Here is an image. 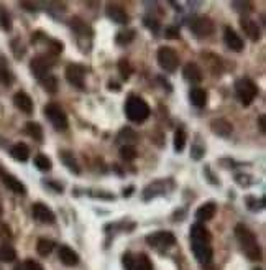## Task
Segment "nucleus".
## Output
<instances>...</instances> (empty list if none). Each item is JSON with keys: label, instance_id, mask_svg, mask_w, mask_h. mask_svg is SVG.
<instances>
[{"label": "nucleus", "instance_id": "obj_22", "mask_svg": "<svg viewBox=\"0 0 266 270\" xmlns=\"http://www.w3.org/2000/svg\"><path fill=\"white\" fill-rule=\"evenodd\" d=\"M210 233L202 224H194L191 228V240L194 242H207L210 244Z\"/></svg>", "mask_w": 266, "mask_h": 270}, {"label": "nucleus", "instance_id": "obj_4", "mask_svg": "<svg viewBox=\"0 0 266 270\" xmlns=\"http://www.w3.org/2000/svg\"><path fill=\"white\" fill-rule=\"evenodd\" d=\"M158 63L168 73H174L179 68V56L174 48L169 46H161L158 50Z\"/></svg>", "mask_w": 266, "mask_h": 270}, {"label": "nucleus", "instance_id": "obj_28", "mask_svg": "<svg viewBox=\"0 0 266 270\" xmlns=\"http://www.w3.org/2000/svg\"><path fill=\"white\" fill-rule=\"evenodd\" d=\"M61 162L64 163V165L69 168V170L72 171V173H76V175H79L81 173V170H79V165L76 163V160H74V155H71L69 152H61Z\"/></svg>", "mask_w": 266, "mask_h": 270}, {"label": "nucleus", "instance_id": "obj_36", "mask_svg": "<svg viewBox=\"0 0 266 270\" xmlns=\"http://www.w3.org/2000/svg\"><path fill=\"white\" fill-rule=\"evenodd\" d=\"M125 138H127V142H137L138 135H137V132H133L130 127H123L118 134V140H125Z\"/></svg>", "mask_w": 266, "mask_h": 270}, {"label": "nucleus", "instance_id": "obj_41", "mask_svg": "<svg viewBox=\"0 0 266 270\" xmlns=\"http://www.w3.org/2000/svg\"><path fill=\"white\" fill-rule=\"evenodd\" d=\"M123 267L125 270H137V267H135V257L133 254H123Z\"/></svg>", "mask_w": 266, "mask_h": 270}, {"label": "nucleus", "instance_id": "obj_25", "mask_svg": "<svg viewBox=\"0 0 266 270\" xmlns=\"http://www.w3.org/2000/svg\"><path fill=\"white\" fill-rule=\"evenodd\" d=\"M135 35H137V32H135L133 28H127V30L117 33V36H115V43L120 46H125V45H128V43L133 41Z\"/></svg>", "mask_w": 266, "mask_h": 270}, {"label": "nucleus", "instance_id": "obj_33", "mask_svg": "<svg viewBox=\"0 0 266 270\" xmlns=\"http://www.w3.org/2000/svg\"><path fill=\"white\" fill-rule=\"evenodd\" d=\"M35 167L38 168V170H41V171H50L51 168H53V163H51V160L46 155L40 153V155L35 157Z\"/></svg>", "mask_w": 266, "mask_h": 270}, {"label": "nucleus", "instance_id": "obj_3", "mask_svg": "<svg viewBox=\"0 0 266 270\" xmlns=\"http://www.w3.org/2000/svg\"><path fill=\"white\" fill-rule=\"evenodd\" d=\"M235 93L241 104L250 105L256 99V96H258V86H256L251 79L243 78L235 83Z\"/></svg>", "mask_w": 266, "mask_h": 270}, {"label": "nucleus", "instance_id": "obj_34", "mask_svg": "<svg viewBox=\"0 0 266 270\" xmlns=\"http://www.w3.org/2000/svg\"><path fill=\"white\" fill-rule=\"evenodd\" d=\"M186 147V132L182 129L176 130L174 134V150L176 152H182Z\"/></svg>", "mask_w": 266, "mask_h": 270}, {"label": "nucleus", "instance_id": "obj_10", "mask_svg": "<svg viewBox=\"0 0 266 270\" xmlns=\"http://www.w3.org/2000/svg\"><path fill=\"white\" fill-rule=\"evenodd\" d=\"M51 66H53V61L50 60L48 56H35L31 60L30 63V69H31V73L36 76L38 79H41V78H45V76L48 74V71L51 69Z\"/></svg>", "mask_w": 266, "mask_h": 270}, {"label": "nucleus", "instance_id": "obj_44", "mask_svg": "<svg viewBox=\"0 0 266 270\" xmlns=\"http://www.w3.org/2000/svg\"><path fill=\"white\" fill-rule=\"evenodd\" d=\"M23 267H25V270H45V269L41 267L40 264L35 262V260H31V259L25 260V264H23Z\"/></svg>", "mask_w": 266, "mask_h": 270}, {"label": "nucleus", "instance_id": "obj_19", "mask_svg": "<svg viewBox=\"0 0 266 270\" xmlns=\"http://www.w3.org/2000/svg\"><path fill=\"white\" fill-rule=\"evenodd\" d=\"M217 213V204L215 202H204L199 209L196 211V219L199 223H206V221H210Z\"/></svg>", "mask_w": 266, "mask_h": 270}, {"label": "nucleus", "instance_id": "obj_23", "mask_svg": "<svg viewBox=\"0 0 266 270\" xmlns=\"http://www.w3.org/2000/svg\"><path fill=\"white\" fill-rule=\"evenodd\" d=\"M207 91L202 89V88H192L191 93H189V99L192 105H196V107H206L207 104Z\"/></svg>", "mask_w": 266, "mask_h": 270}, {"label": "nucleus", "instance_id": "obj_17", "mask_svg": "<svg viewBox=\"0 0 266 270\" xmlns=\"http://www.w3.org/2000/svg\"><path fill=\"white\" fill-rule=\"evenodd\" d=\"M241 23V28H243V32L246 33V36L250 38L251 41H258L261 38V30L258 27V23L255 20H250V18H241L240 20Z\"/></svg>", "mask_w": 266, "mask_h": 270}, {"label": "nucleus", "instance_id": "obj_51", "mask_svg": "<svg viewBox=\"0 0 266 270\" xmlns=\"http://www.w3.org/2000/svg\"><path fill=\"white\" fill-rule=\"evenodd\" d=\"M0 214H2V202H0Z\"/></svg>", "mask_w": 266, "mask_h": 270}, {"label": "nucleus", "instance_id": "obj_1", "mask_svg": "<svg viewBox=\"0 0 266 270\" xmlns=\"http://www.w3.org/2000/svg\"><path fill=\"white\" fill-rule=\"evenodd\" d=\"M235 237L238 240V244L243 249L245 255L250 260H260L261 259V249L258 242H256V237L251 231L243 224H236L235 226Z\"/></svg>", "mask_w": 266, "mask_h": 270}, {"label": "nucleus", "instance_id": "obj_50", "mask_svg": "<svg viewBox=\"0 0 266 270\" xmlns=\"http://www.w3.org/2000/svg\"><path fill=\"white\" fill-rule=\"evenodd\" d=\"M13 270H25V267H23V264H20V265H17V267L13 269Z\"/></svg>", "mask_w": 266, "mask_h": 270}, {"label": "nucleus", "instance_id": "obj_7", "mask_svg": "<svg viewBox=\"0 0 266 270\" xmlns=\"http://www.w3.org/2000/svg\"><path fill=\"white\" fill-rule=\"evenodd\" d=\"M191 32L194 33L196 36L199 38H204V36H209L214 33V22L210 20L209 17L206 15H199V17H194L191 20Z\"/></svg>", "mask_w": 266, "mask_h": 270}, {"label": "nucleus", "instance_id": "obj_2", "mask_svg": "<svg viewBox=\"0 0 266 270\" xmlns=\"http://www.w3.org/2000/svg\"><path fill=\"white\" fill-rule=\"evenodd\" d=\"M125 114L135 124H142L149 117V105L138 96H130L125 102Z\"/></svg>", "mask_w": 266, "mask_h": 270}, {"label": "nucleus", "instance_id": "obj_18", "mask_svg": "<svg viewBox=\"0 0 266 270\" xmlns=\"http://www.w3.org/2000/svg\"><path fill=\"white\" fill-rule=\"evenodd\" d=\"M182 76H184V79L189 81V83H201V81L204 79V74H202L201 68L197 66L196 63H187L184 69H182Z\"/></svg>", "mask_w": 266, "mask_h": 270}, {"label": "nucleus", "instance_id": "obj_8", "mask_svg": "<svg viewBox=\"0 0 266 270\" xmlns=\"http://www.w3.org/2000/svg\"><path fill=\"white\" fill-rule=\"evenodd\" d=\"M147 242L151 245V247L156 249H168L171 245L176 244V237H174L173 233L169 231H159V233H153L147 237Z\"/></svg>", "mask_w": 266, "mask_h": 270}, {"label": "nucleus", "instance_id": "obj_49", "mask_svg": "<svg viewBox=\"0 0 266 270\" xmlns=\"http://www.w3.org/2000/svg\"><path fill=\"white\" fill-rule=\"evenodd\" d=\"M109 89H110V91H115V93H118V91H120V86H118L117 83H114V81H110V83H109Z\"/></svg>", "mask_w": 266, "mask_h": 270}, {"label": "nucleus", "instance_id": "obj_45", "mask_svg": "<svg viewBox=\"0 0 266 270\" xmlns=\"http://www.w3.org/2000/svg\"><path fill=\"white\" fill-rule=\"evenodd\" d=\"M164 35H166V38H171V40H174V38H179V28L168 27L166 32H164Z\"/></svg>", "mask_w": 266, "mask_h": 270}, {"label": "nucleus", "instance_id": "obj_53", "mask_svg": "<svg viewBox=\"0 0 266 270\" xmlns=\"http://www.w3.org/2000/svg\"><path fill=\"white\" fill-rule=\"evenodd\" d=\"M0 168H2V167H0ZM0 173H2V170H0Z\"/></svg>", "mask_w": 266, "mask_h": 270}, {"label": "nucleus", "instance_id": "obj_11", "mask_svg": "<svg viewBox=\"0 0 266 270\" xmlns=\"http://www.w3.org/2000/svg\"><path fill=\"white\" fill-rule=\"evenodd\" d=\"M168 183H171V180H158V181H153L151 185H148L143 190V200L145 201H149L154 196L164 195V193L168 191V186H166Z\"/></svg>", "mask_w": 266, "mask_h": 270}, {"label": "nucleus", "instance_id": "obj_43", "mask_svg": "<svg viewBox=\"0 0 266 270\" xmlns=\"http://www.w3.org/2000/svg\"><path fill=\"white\" fill-rule=\"evenodd\" d=\"M10 237H12V229L3 221H0V239H10Z\"/></svg>", "mask_w": 266, "mask_h": 270}, {"label": "nucleus", "instance_id": "obj_39", "mask_svg": "<svg viewBox=\"0 0 266 270\" xmlns=\"http://www.w3.org/2000/svg\"><path fill=\"white\" fill-rule=\"evenodd\" d=\"M0 78H2L3 84H7V86H8V84H12V81H13L12 73L7 69V66L3 65V63H0Z\"/></svg>", "mask_w": 266, "mask_h": 270}, {"label": "nucleus", "instance_id": "obj_46", "mask_svg": "<svg viewBox=\"0 0 266 270\" xmlns=\"http://www.w3.org/2000/svg\"><path fill=\"white\" fill-rule=\"evenodd\" d=\"M145 27H148L149 28V30H153V32H158V28H159V23L156 22V20H154V18H145Z\"/></svg>", "mask_w": 266, "mask_h": 270}, {"label": "nucleus", "instance_id": "obj_9", "mask_svg": "<svg viewBox=\"0 0 266 270\" xmlns=\"http://www.w3.org/2000/svg\"><path fill=\"white\" fill-rule=\"evenodd\" d=\"M31 214H33V218L41 224H55V221H56L55 213H53L46 204H43V202H35V204H33Z\"/></svg>", "mask_w": 266, "mask_h": 270}, {"label": "nucleus", "instance_id": "obj_35", "mask_svg": "<svg viewBox=\"0 0 266 270\" xmlns=\"http://www.w3.org/2000/svg\"><path fill=\"white\" fill-rule=\"evenodd\" d=\"M120 157L127 162H133L135 158L138 157V152L133 145H123L122 148H120Z\"/></svg>", "mask_w": 266, "mask_h": 270}, {"label": "nucleus", "instance_id": "obj_21", "mask_svg": "<svg viewBox=\"0 0 266 270\" xmlns=\"http://www.w3.org/2000/svg\"><path fill=\"white\" fill-rule=\"evenodd\" d=\"M13 104L17 105V109H20L25 114L33 112V101L27 93H17L13 96Z\"/></svg>", "mask_w": 266, "mask_h": 270}, {"label": "nucleus", "instance_id": "obj_47", "mask_svg": "<svg viewBox=\"0 0 266 270\" xmlns=\"http://www.w3.org/2000/svg\"><path fill=\"white\" fill-rule=\"evenodd\" d=\"M258 124H260V130L265 134V130H266V125H265V114H261L260 115V119H258Z\"/></svg>", "mask_w": 266, "mask_h": 270}, {"label": "nucleus", "instance_id": "obj_38", "mask_svg": "<svg viewBox=\"0 0 266 270\" xmlns=\"http://www.w3.org/2000/svg\"><path fill=\"white\" fill-rule=\"evenodd\" d=\"M118 71H120V74L123 76V79H128L130 78V74H132V68H130V63L128 60H120L118 61Z\"/></svg>", "mask_w": 266, "mask_h": 270}, {"label": "nucleus", "instance_id": "obj_13", "mask_svg": "<svg viewBox=\"0 0 266 270\" xmlns=\"http://www.w3.org/2000/svg\"><path fill=\"white\" fill-rule=\"evenodd\" d=\"M107 17L114 23H118V25H127L130 22V17L128 13L125 12V8H122L120 5H115V3H109L107 5Z\"/></svg>", "mask_w": 266, "mask_h": 270}, {"label": "nucleus", "instance_id": "obj_26", "mask_svg": "<svg viewBox=\"0 0 266 270\" xmlns=\"http://www.w3.org/2000/svg\"><path fill=\"white\" fill-rule=\"evenodd\" d=\"M25 132L30 135L31 138H35L36 142L43 140V129L38 122H27L25 124Z\"/></svg>", "mask_w": 266, "mask_h": 270}, {"label": "nucleus", "instance_id": "obj_15", "mask_svg": "<svg viewBox=\"0 0 266 270\" xmlns=\"http://www.w3.org/2000/svg\"><path fill=\"white\" fill-rule=\"evenodd\" d=\"M224 40H225V45L230 48V50L234 51H241L243 50V40L238 36V33H236L234 28L227 27L225 32H224Z\"/></svg>", "mask_w": 266, "mask_h": 270}, {"label": "nucleus", "instance_id": "obj_14", "mask_svg": "<svg viewBox=\"0 0 266 270\" xmlns=\"http://www.w3.org/2000/svg\"><path fill=\"white\" fill-rule=\"evenodd\" d=\"M210 129L219 137H230L232 132H234V125L227 119H214L210 122Z\"/></svg>", "mask_w": 266, "mask_h": 270}, {"label": "nucleus", "instance_id": "obj_20", "mask_svg": "<svg viewBox=\"0 0 266 270\" xmlns=\"http://www.w3.org/2000/svg\"><path fill=\"white\" fill-rule=\"evenodd\" d=\"M59 260L67 267H76L79 264V255L72 250L69 245H61L59 247Z\"/></svg>", "mask_w": 266, "mask_h": 270}, {"label": "nucleus", "instance_id": "obj_52", "mask_svg": "<svg viewBox=\"0 0 266 270\" xmlns=\"http://www.w3.org/2000/svg\"><path fill=\"white\" fill-rule=\"evenodd\" d=\"M256 270H263V269H256Z\"/></svg>", "mask_w": 266, "mask_h": 270}, {"label": "nucleus", "instance_id": "obj_30", "mask_svg": "<svg viewBox=\"0 0 266 270\" xmlns=\"http://www.w3.org/2000/svg\"><path fill=\"white\" fill-rule=\"evenodd\" d=\"M53 247H55V244H53V240H48V239H40L36 242V250L38 254L41 255V257H48L51 252H53Z\"/></svg>", "mask_w": 266, "mask_h": 270}, {"label": "nucleus", "instance_id": "obj_48", "mask_svg": "<svg viewBox=\"0 0 266 270\" xmlns=\"http://www.w3.org/2000/svg\"><path fill=\"white\" fill-rule=\"evenodd\" d=\"M22 7L28 8V12H35L36 10V5H33V3H28V2H22Z\"/></svg>", "mask_w": 266, "mask_h": 270}, {"label": "nucleus", "instance_id": "obj_37", "mask_svg": "<svg viewBox=\"0 0 266 270\" xmlns=\"http://www.w3.org/2000/svg\"><path fill=\"white\" fill-rule=\"evenodd\" d=\"M71 27L74 28V30H76L77 33H79V35H86L87 30H89L87 23L82 22L79 17H74V18H72V20H71Z\"/></svg>", "mask_w": 266, "mask_h": 270}, {"label": "nucleus", "instance_id": "obj_16", "mask_svg": "<svg viewBox=\"0 0 266 270\" xmlns=\"http://www.w3.org/2000/svg\"><path fill=\"white\" fill-rule=\"evenodd\" d=\"M0 176H2L3 185H5L8 190H12L13 193H17V195H25L27 193L25 185H23V183L18 180L17 176L8 175V173H0Z\"/></svg>", "mask_w": 266, "mask_h": 270}, {"label": "nucleus", "instance_id": "obj_5", "mask_svg": "<svg viewBox=\"0 0 266 270\" xmlns=\"http://www.w3.org/2000/svg\"><path fill=\"white\" fill-rule=\"evenodd\" d=\"M66 79L67 83L74 88H79V89H84L86 88V74H87V69L86 66L82 65H77V63H72L66 68Z\"/></svg>", "mask_w": 266, "mask_h": 270}, {"label": "nucleus", "instance_id": "obj_27", "mask_svg": "<svg viewBox=\"0 0 266 270\" xmlns=\"http://www.w3.org/2000/svg\"><path fill=\"white\" fill-rule=\"evenodd\" d=\"M17 259V250L8 244H0V260L2 262H13Z\"/></svg>", "mask_w": 266, "mask_h": 270}, {"label": "nucleus", "instance_id": "obj_6", "mask_svg": "<svg viewBox=\"0 0 266 270\" xmlns=\"http://www.w3.org/2000/svg\"><path fill=\"white\" fill-rule=\"evenodd\" d=\"M45 115L56 130L67 129V115L58 104H48L45 107Z\"/></svg>", "mask_w": 266, "mask_h": 270}, {"label": "nucleus", "instance_id": "obj_12", "mask_svg": "<svg viewBox=\"0 0 266 270\" xmlns=\"http://www.w3.org/2000/svg\"><path fill=\"white\" fill-rule=\"evenodd\" d=\"M191 249H192V252H194L196 259L199 260L201 264H210V260H212V247H210V244H207V242H194V240H192Z\"/></svg>", "mask_w": 266, "mask_h": 270}, {"label": "nucleus", "instance_id": "obj_32", "mask_svg": "<svg viewBox=\"0 0 266 270\" xmlns=\"http://www.w3.org/2000/svg\"><path fill=\"white\" fill-rule=\"evenodd\" d=\"M0 28H2L3 32L12 30V17L3 5H0Z\"/></svg>", "mask_w": 266, "mask_h": 270}, {"label": "nucleus", "instance_id": "obj_40", "mask_svg": "<svg viewBox=\"0 0 266 270\" xmlns=\"http://www.w3.org/2000/svg\"><path fill=\"white\" fill-rule=\"evenodd\" d=\"M232 7H234L236 12H251L253 10L251 2H232Z\"/></svg>", "mask_w": 266, "mask_h": 270}, {"label": "nucleus", "instance_id": "obj_42", "mask_svg": "<svg viewBox=\"0 0 266 270\" xmlns=\"http://www.w3.org/2000/svg\"><path fill=\"white\" fill-rule=\"evenodd\" d=\"M202 155H204V147L199 145V143H194L191 150V157L194 158V160H201Z\"/></svg>", "mask_w": 266, "mask_h": 270}, {"label": "nucleus", "instance_id": "obj_29", "mask_svg": "<svg viewBox=\"0 0 266 270\" xmlns=\"http://www.w3.org/2000/svg\"><path fill=\"white\" fill-rule=\"evenodd\" d=\"M135 267L137 270H153V262L147 254H138L135 257Z\"/></svg>", "mask_w": 266, "mask_h": 270}, {"label": "nucleus", "instance_id": "obj_31", "mask_svg": "<svg viewBox=\"0 0 266 270\" xmlns=\"http://www.w3.org/2000/svg\"><path fill=\"white\" fill-rule=\"evenodd\" d=\"M40 83H41L43 88H45V89L48 91V93L55 94L56 91H58V78H56V76L46 74L45 78H41V79H40Z\"/></svg>", "mask_w": 266, "mask_h": 270}, {"label": "nucleus", "instance_id": "obj_24", "mask_svg": "<svg viewBox=\"0 0 266 270\" xmlns=\"http://www.w3.org/2000/svg\"><path fill=\"white\" fill-rule=\"evenodd\" d=\"M10 155L18 162H27L28 157H30V148L25 143H17L10 148Z\"/></svg>", "mask_w": 266, "mask_h": 270}]
</instances>
